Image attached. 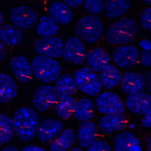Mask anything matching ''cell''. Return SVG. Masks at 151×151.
Masks as SVG:
<instances>
[{
  "instance_id": "cell-1",
  "label": "cell",
  "mask_w": 151,
  "mask_h": 151,
  "mask_svg": "<svg viewBox=\"0 0 151 151\" xmlns=\"http://www.w3.org/2000/svg\"><path fill=\"white\" fill-rule=\"evenodd\" d=\"M12 121L14 133L21 140L29 141L37 134L40 118L32 109L28 107L19 108L15 112Z\"/></svg>"
},
{
  "instance_id": "cell-2",
  "label": "cell",
  "mask_w": 151,
  "mask_h": 151,
  "mask_svg": "<svg viewBox=\"0 0 151 151\" xmlns=\"http://www.w3.org/2000/svg\"><path fill=\"white\" fill-rule=\"evenodd\" d=\"M139 26L136 21L130 17H123L111 24L107 30L106 38L112 45L130 43L136 36Z\"/></svg>"
},
{
  "instance_id": "cell-3",
  "label": "cell",
  "mask_w": 151,
  "mask_h": 151,
  "mask_svg": "<svg viewBox=\"0 0 151 151\" xmlns=\"http://www.w3.org/2000/svg\"><path fill=\"white\" fill-rule=\"evenodd\" d=\"M31 65L35 77L43 83H48L56 80L61 74V67L59 63L42 55L35 56Z\"/></svg>"
},
{
  "instance_id": "cell-4",
  "label": "cell",
  "mask_w": 151,
  "mask_h": 151,
  "mask_svg": "<svg viewBox=\"0 0 151 151\" xmlns=\"http://www.w3.org/2000/svg\"><path fill=\"white\" fill-rule=\"evenodd\" d=\"M75 30L77 35L81 40L88 43H94L101 39L103 25L98 16L88 14L77 21Z\"/></svg>"
},
{
  "instance_id": "cell-5",
  "label": "cell",
  "mask_w": 151,
  "mask_h": 151,
  "mask_svg": "<svg viewBox=\"0 0 151 151\" xmlns=\"http://www.w3.org/2000/svg\"><path fill=\"white\" fill-rule=\"evenodd\" d=\"M73 79L77 88L89 96H97L101 90L102 85L99 76L88 67L77 70L74 74Z\"/></svg>"
},
{
  "instance_id": "cell-6",
  "label": "cell",
  "mask_w": 151,
  "mask_h": 151,
  "mask_svg": "<svg viewBox=\"0 0 151 151\" xmlns=\"http://www.w3.org/2000/svg\"><path fill=\"white\" fill-rule=\"evenodd\" d=\"M95 104L98 110L106 115L121 114L125 111L124 104L116 93L104 91L97 95Z\"/></svg>"
},
{
  "instance_id": "cell-7",
  "label": "cell",
  "mask_w": 151,
  "mask_h": 151,
  "mask_svg": "<svg viewBox=\"0 0 151 151\" xmlns=\"http://www.w3.org/2000/svg\"><path fill=\"white\" fill-rule=\"evenodd\" d=\"M9 18L15 27L20 29H28L35 24L38 15L34 9L22 5L13 8L10 11Z\"/></svg>"
},
{
  "instance_id": "cell-8",
  "label": "cell",
  "mask_w": 151,
  "mask_h": 151,
  "mask_svg": "<svg viewBox=\"0 0 151 151\" xmlns=\"http://www.w3.org/2000/svg\"><path fill=\"white\" fill-rule=\"evenodd\" d=\"M34 47L40 55L52 58L63 57L64 45L61 38L59 36L39 38L35 41Z\"/></svg>"
},
{
  "instance_id": "cell-9",
  "label": "cell",
  "mask_w": 151,
  "mask_h": 151,
  "mask_svg": "<svg viewBox=\"0 0 151 151\" xmlns=\"http://www.w3.org/2000/svg\"><path fill=\"white\" fill-rule=\"evenodd\" d=\"M86 46L79 38L71 37L66 40L63 54L66 61L75 64H82L86 60Z\"/></svg>"
},
{
  "instance_id": "cell-10",
  "label": "cell",
  "mask_w": 151,
  "mask_h": 151,
  "mask_svg": "<svg viewBox=\"0 0 151 151\" xmlns=\"http://www.w3.org/2000/svg\"><path fill=\"white\" fill-rule=\"evenodd\" d=\"M139 53L136 47L132 45H122L116 47L113 53V61L122 68H130L139 60Z\"/></svg>"
},
{
  "instance_id": "cell-11",
  "label": "cell",
  "mask_w": 151,
  "mask_h": 151,
  "mask_svg": "<svg viewBox=\"0 0 151 151\" xmlns=\"http://www.w3.org/2000/svg\"><path fill=\"white\" fill-rule=\"evenodd\" d=\"M58 101V97L53 88L50 85L38 86L35 91L32 104L35 109L40 111H45L54 107Z\"/></svg>"
},
{
  "instance_id": "cell-12",
  "label": "cell",
  "mask_w": 151,
  "mask_h": 151,
  "mask_svg": "<svg viewBox=\"0 0 151 151\" xmlns=\"http://www.w3.org/2000/svg\"><path fill=\"white\" fill-rule=\"evenodd\" d=\"M64 127V123L60 120L44 119L39 124L37 132V138L43 143L52 142L62 132Z\"/></svg>"
},
{
  "instance_id": "cell-13",
  "label": "cell",
  "mask_w": 151,
  "mask_h": 151,
  "mask_svg": "<svg viewBox=\"0 0 151 151\" xmlns=\"http://www.w3.org/2000/svg\"><path fill=\"white\" fill-rule=\"evenodd\" d=\"M146 86V78L141 73L126 71L123 73L120 87L126 94L143 92Z\"/></svg>"
},
{
  "instance_id": "cell-14",
  "label": "cell",
  "mask_w": 151,
  "mask_h": 151,
  "mask_svg": "<svg viewBox=\"0 0 151 151\" xmlns=\"http://www.w3.org/2000/svg\"><path fill=\"white\" fill-rule=\"evenodd\" d=\"M150 95L145 92L130 94L126 100L127 109L132 113L143 115L151 109Z\"/></svg>"
},
{
  "instance_id": "cell-15",
  "label": "cell",
  "mask_w": 151,
  "mask_h": 151,
  "mask_svg": "<svg viewBox=\"0 0 151 151\" xmlns=\"http://www.w3.org/2000/svg\"><path fill=\"white\" fill-rule=\"evenodd\" d=\"M10 67L17 78L21 83H28L32 77L31 65L22 55L14 56L10 61Z\"/></svg>"
},
{
  "instance_id": "cell-16",
  "label": "cell",
  "mask_w": 151,
  "mask_h": 151,
  "mask_svg": "<svg viewBox=\"0 0 151 151\" xmlns=\"http://www.w3.org/2000/svg\"><path fill=\"white\" fill-rule=\"evenodd\" d=\"M86 60L89 69L94 72H99L109 64L110 57L102 48L95 47L87 54Z\"/></svg>"
},
{
  "instance_id": "cell-17",
  "label": "cell",
  "mask_w": 151,
  "mask_h": 151,
  "mask_svg": "<svg viewBox=\"0 0 151 151\" xmlns=\"http://www.w3.org/2000/svg\"><path fill=\"white\" fill-rule=\"evenodd\" d=\"M48 12L50 17L57 24L66 25L73 20V11L63 2L55 1L52 2L49 7Z\"/></svg>"
},
{
  "instance_id": "cell-18",
  "label": "cell",
  "mask_w": 151,
  "mask_h": 151,
  "mask_svg": "<svg viewBox=\"0 0 151 151\" xmlns=\"http://www.w3.org/2000/svg\"><path fill=\"white\" fill-rule=\"evenodd\" d=\"M127 124V119L123 114L106 115L99 123L100 129L105 133L122 130L126 128Z\"/></svg>"
},
{
  "instance_id": "cell-19",
  "label": "cell",
  "mask_w": 151,
  "mask_h": 151,
  "mask_svg": "<svg viewBox=\"0 0 151 151\" xmlns=\"http://www.w3.org/2000/svg\"><path fill=\"white\" fill-rule=\"evenodd\" d=\"M24 40L21 29L11 24H5L0 27V42L11 47L21 45Z\"/></svg>"
},
{
  "instance_id": "cell-20",
  "label": "cell",
  "mask_w": 151,
  "mask_h": 151,
  "mask_svg": "<svg viewBox=\"0 0 151 151\" xmlns=\"http://www.w3.org/2000/svg\"><path fill=\"white\" fill-rule=\"evenodd\" d=\"M97 137V127L93 122H84L79 125L77 140L81 147H89L96 141Z\"/></svg>"
},
{
  "instance_id": "cell-21",
  "label": "cell",
  "mask_w": 151,
  "mask_h": 151,
  "mask_svg": "<svg viewBox=\"0 0 151 151\" xmlns=\"http://www.w3.org/2000/svg\"><path fill=\"white\" fill-rule=\"evenodd\" d=\"M99 78L101 85L107 89H111L120 83L122 75L116 66L109 64L100 71Z\"/></svg>"
},
{
  "instance_id": "cell-22",
  "label": "cell",
  "mask_w": 151,
  "mask_h": 151,
  "mask_svg": "<svg viewBox=\"0 0 151 151\" xmlns=\"http://www.w3.org/2000/svg\"><path fill=\"white\" fill-rule=\"evenodd\" d=\"M53 89L57 97H60L71 96L75 94L78 90L73 78L68 74L60 76L55 80Z\"/></svg>"
},
{
  "instance_id": "cell-23",
  "label": "cell",
  "mask_w": 151,
  "mask_h": 151,
  "mask_svg": "<svg viewBox=\"0 0 151 151\" xmlns=\"http://www.w3.org/2000/svg\"><path fill=\"white\" fill-rule=\"evenodd\" d=\"M18 87L9 75L0 73V103H6L17 96Z\"/></svg>"
},
{
  "instance_id": "cell-24",
  "label": "cell",
  "mask_w": 151,
  "mask_h": 151,
  "mask_svg": "<svg viewBox=\"0 0 151 151\" xmlns=\"http://www.w3.org/2000/svg\"><path fill=\"white\" fill-rule=\"evenodd\" d=\"M76 135L71 129H67L54 139L50 145V151H67L74 143Z\"/></svg>"
},
{
  "instance_id": "cell-25",
  "label": "cell",
  "mask_w": 151,
  "mask_h": 151,
  "mask_svg": "<svg viewBox=\"0 0 151 151\" xmlns=\"http://www.w3.org/2000/svg\"><path fill=\"white\" fill-rule=\"evenodd\" d=\"M94 106L93 101L87 97L79 100L76 104L74 117L78 122L90 121L94 116Z\"/></svg>"
},
{
  "instance_id": "cell-26",
  "label": "cell",
  "mask_w": 151,
  "mask_h": 151,
  "mask_svg": "<svg viewBox=\"0 0 151 151\" xmlns=\"http://www.w3.org/2000/svg\"><path fill=\"white\" fill-rule=\"evenodd\" d=\"M139 139L130 131L119 133L114 139V151H130L134 145L139 144Z\"/></svg>"
},
{
  "instance_id": "cell-27",
  "label": "cell",
  "mask_w": 151,
  "mask_h": 151,
  "mask_svg": "<svg viewBox=\"0 0 151 151\" xmlns=\"http://www.w3.org/2000/svg\"><path fill=\"white\" fill-rule=\"evenodd\" d=\"M77 102L72 96L61 97L58 99L55 111L61 118L65 119L74 113Z\"/></svg>"
},
{
  "instance_id": "cell-28",
  "label": "cell",
  "mask_w": 151,
  "mask_h": 151,
  "mask_svg": "<svg viewBox=\"0 0 151 151\" xmlns=\"http://www.w3.org/2000/svg\"><path fill=\"white\" fill-rule=\"evenodd\" d=\"M36 31L38 35L44 38L55 36L58 31V24L50 17H42L38 22L36 28Z\"/></svg>"
},
{
  "instance_id": "cell-29",
  "label": "cell",
  "mask_w": 151,
  "mask_h": 151,
  "mask_svg": "<svg viewBox=\"0 0 151 151\" xmlns=\"http://www.w3.org/2000/svg\"><path fill=\"white\" fill-rule=\"evenodd\" d=\"M129 1H107L104 4V11L110 18H116L124 14L130 8Z\"/></svg>"
},
{
  "instance_id": "cell-30",
  "label": "cell",
  "mask_w": 151,
  "mask_h": 151,
  "mask_svg": "<svg viewBox=\"0 0 151 151\" xmlns=\"http://www.w3.org/2000/svg\"><path fill=\"white\" fill-rule=\"evenodd\" d=\"M14 136L12 119L6 114H0V146L10 142Z\"/></svg>"
},
{
  "instance_id": "cell-31",
  "label": "cell",
  "mask_w": 151,
  "mask_h": 151,
  "mask_svg": "<svg viewBox=\"0 0 151 151\" xmlns=\"http://www.w3.org/2000/svg\"><path fill=\"white\" fill-rule=\"evenodd\" d=\"M84 3L85 8L91 15L100 13L104 7V2L102 1H86Z\"/></svg>"
},
{
  "instance_id": "cell-32",
  "label": "cell",
  "mask_w": 151,
  "mask_h": 151,
  "mask_svg": "<svg viewBox=\"0 0 151 151\" xmlns=\"http://www.w3.org/2000/svg\"><path fill=\"white\" fill-rule=\"evenodd\" d=\"M151 8L150 7L145 9L142 12L140 17V22L142 26L147 31H150L151 21H150Z\"/></svg>"
},
{
  "instance_id": "cell-33",
  "label": "cell",
  "mask_w": 151,
  "mask_h": 151,
  "mask_svg": "<svg viewBox=\"0 0 151 151\" xmlns=\"http://www.w3.org/2000/svg\"><path fill=\"white\" fill-rule=\"evenodd\" d=\"M87 151H111L110 145L103 140H96L88 147Z\"/></svg>"
},
{
  "instance_id": "cell-34",
  "label": "cell",
  "mask_w": 151,
  "mask_h": 151,
  "mask_svg": "<svg viewBox=\"0 0 151 151\" xmlns=\"http://www.w3.org/2000/svg\"><path fill=\"white\" fill-rule=\"evenodd\" d=\"M139 60L142 65L145 67H150V51L148 50H144L139 56Z\"/></svg>"
},
{
  "instance_id": "cell-35",
  "label": "cell",
  "mask_w": 151,
  "mask_h": 151,
  "mask_svg": "<svg viewBox=\"0 0 151 151\" xmlns=\"http://www.w3.org/2000/svg\"><path fill=\"white\" fill-rule=\"evenodd\" d=\"M150 110L146 112L141 120L142 125L146 128H149L150 127Z\"/></svg>"
},
{
  "instance_id": "cell-36",
  "label": "cell",
  "mask_w": 151,
  "mask_h": 151,
  "mask_svg": "<svg viewBox=\"0 0 151 151\" xmlns=\"http://www.w3.org/2000/svg\"><path fill=\"white\" fill-rule=\"evenodd\" d=\"M63 2L69 7H78L84 3V1H64Z\"/></svg>"
},
{
  "instance_id": "cell-37",
  "label": "cell",
  "mask_w": 151,
  "mask_h": 151,
  "mask_svg": "<svg viewBox=\"0 0 151 151\" xmlns=\"http://www.w3.org/2000/svg\"><path fill=\"white\" fill-rule=\"evenodd\" d=\"M7 50L5 45L0 42V62L4 61L7 57Z\"/></svg>"
},
{
  "instance_id": "cell-38",
  "label": "cell",
  "mask_w": 151,
  "mask_h": 151,
  "mask_svg": "<svg viewBox=\"0 0 151 151\" xmlns=\"http://www.w3.org/2000/svg\"><path fill=\"white\" fill-rule=\"evenodd\" d=\"M21 151H46L44 149L34 145H28L24 147Z\"/></svg>"
},
{
  "instance_id": "cell-39",
  "label": "cell",
  "mask_w": 151,
  "mask_h": 151,
  "mask_svg": "<svg viewBox=\"0 0 151 151\" xmlns=\"http://www.w3.org/2000/svg\"><path fill=\"white\" fill-rule=\"evenodd\" d=\"M0 151H19V150L14 146H6L0 150Z\"/></svg>"
},
{
  "instance_id": "cell-40",
  "label": "cell",
  "mask_w": 151,
  "mask_h": 151,
  "mask_svg": "<svg viewBox=\"0 0 151 151\" xmlns=\"http://www.w3.org/2000/svg\"><path fill=\"white\" fill-rule=\"evenodd\" d=\"M130 151H142V150L139 145H134L132 147Z\"/></svg>"
},
{
  "instance_id": "cell-41",
  "label": "cell",
  "mask_w": 151,
  "mask_h": 151,
  "mask_svg": "<svg viewBox=\"0 0 151 151\" xmlns=\"http://www.w3.org/2000/svg\"><path fill=\"white\" fill-rule=\"evenodd\" d=\"M145 140H146V143H147L149 150L150 151V143H151V142H150V136H147V137H146V139H145Z\"/></svg>"
},
{
  "instance_id": "cell-42",
  "label": "cell",
  "mask_w": 151,
  "mask_h": 151,
  "mask_svg": "<svg viewBox=\"0 0 151 151\" xmlns=\"http://www.w3.org/2000/svg\"><path fill=\"white\" fill-rule=\"evenodd\" d=\"M147 81H148V88L149 90L150 91V71L148 73V78H147Z\"/></svg>"
},
{
  "instance_id": "cell-43",
  "label": "cell",
  "mask_w": 151,
  "mask_h": 151,
  "mask_svg": "<svg viewBox=\"0 0 151 151\" xmlns=\"http://www.w3.org/2000/svg\"><path fill=\"white\" fill-rule=\"evenodd\" d=\"M67 151H83V150L80 148V147H73Z\"/></svg>"
},
{
  "instance_id": "cell-44",
  "label": "cell",
  "mask_w": 151,
  "mask_h": 151,
  "mask_svg": "<svg viewBox=\"0 0 151 151\" xmlns=\"http://www.w3.org/2000/svg\"><path fill=\"white\" fill-rule=\"evenodd\" d=\"M4 21V15L2 13V12L0 11V25L3 23Z\"/></svg>"
},
{
  "instance_id": "cell-45",
  "label": "cell",
  "mask_w": 151,
  "mask_h": 151,
  "mask_svg": "<svg viewBox=\"0 0 151 151\" xmlns=\"http://www.w3.org/2000/svg\"><path fill=\"white\" fill-rule=\"evenodd\" d=\"M145 3H146V4H148V5H150V3H151V1H143Z\"/></svg>"
}]
</instances>
